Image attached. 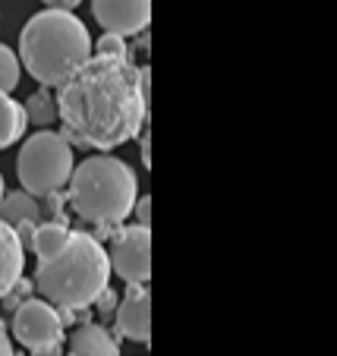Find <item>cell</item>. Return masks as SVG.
Segmentation results:
<instances>
[{
	"mask_svg": "<svg viewBox=\"0 0 337 356\" xmlns=\"http://www.w3.org/2000/svg\"><path fill=\"white\" fill-rule=\"evenodd\" d=\"M69 234H73V230L67 227V221H44V224H35V234H32L35 256H38L41 262L54 259L57 252H60V249L69 243Z\"/></svg>",
	"mask_w": 337,
	"mask_h": 356,
	"instance_id": "cell-13",
	"label": "cell"
},
{
	"mask_svg": "<svg viewBox=\"0 0 337 356\" xmlns=\"http://www.w3.org/2000/svg\"><path fill=\"white\" fill-rule=\"evenodd\" d=\"M133 211H135V224L149 227V221H151V199H149V195H139V199H135V205H133Z\"/></svg>",
	"mask_w": 337,
	"mask_h": 356,
	"instance_id": "cell-20",
	"label": "cell"
},
{
	"mask_svg": "<svg viewBox=\"0 0 337 356\" xmlns=\"http://www.w3.org/2000/svg\"><path fill=\"white\" fill-rule=\"evenodd\" d=\"M92 306H98V312L110 318V312L117 309V293H114V290H110V287H104L101 293L94 296V302H92Z\"/></svg>",
	"mask_w": 337,
	"mask_h": 356,
	"instance_id": "cell-19",
	"label": "cell"
},
{
	"mask_svg": "<svg viewBox=\"0 0 337 356\" xmlns=\"http://www.w3.org/2000/svg\"><path fill=\"white\" fill-rule=\"evenodd\" d=\"M73 168V145L67 142V136L54 133V129H38L35 136H28L16 158L19 186L35 199L60 193Z\"/></svg>",
	"mask_w": 337,
	"mask_h": 356,
	"instance_id": "cell-5",
	"label": "cell"
},
{
	"mask_svg": "<svg viewBox=\"0 0 337 356\" xmlns=\"http://www.w3.org/2000/svg\"><path fill=\"white\" fill-rule=\"evenodd\" d=\"M22 265H26V246L10 224L0 221V300L22 277Z\"/></svg>",
	"mask_w": 337,
	"mask_h": 356,
	"instance_id": "cell-10",
	"label": "cell"
},
{
	"mask_svg": "<svg viewBox=\"0 0 337 356\" xmlns=\"http://www.w3.org/2000/svg\"><path fill=\"white\" fill-rule=\"evenodd\" d=\"M26 127H28V120H26V111H22L19 101H13L10 95H0V152L10 148L13 142H19Z\"/></svg>",
	"mask_w": 337,
	"mask_h": 356,
	"instance_id": "cell-14",
	"label": "cell"
},
{
	"mask_svg": "<svg viewBox=\"0 0 337 356\" xmlns=\"http://www.w3.org/2000/svg\"><path fill=\"white\" fill-rule=\"evenodd\" d=\"M57 117L69 145L117 148L149 120V70L126 57L94 54L57 86Z\"/></svg>",
	"mask_w": 337,
	"mask_h": 356,
	"instance_id": "cell-1",
	"label": "cell"
},
{
	"mask_svg": "<svg viewBox=\"0 0 337 356\" xmlns=\"http://www.w3.org/2000/svg\"><path fill=\"white\" fill-rule=\"evenodd\" d=\"M92 47L101 57H126V41H123L120 35H110V32H104L101 38H98V44H92Z\"/></svg>",
	"mask_w": 337,
	"mask_h": 356,
	"instance_id": "cell-17",
	"label": "cell"
},
{
	"mask_svg": "<svg viewBox=\"0 0 337 356\" xmlns=\"http://www.w3.org/2000/svg\"><path fill=\"white\" fill-rule=\"evenodd\" d=\"M110 271L126 284H149L151 277V230L129 224L114 236L110 246Z\"/></svg>",
	"mask_w": 337,
	"mask_h": 356,
	"instance_id": "cell-7",
	"label": "cell"
},
{
	"mask_svg": "<svg viewBox=\"0 0 337 356\" xmlns=\"http://www.w3.org/2000/svg\"><path fill=\"white\" fill-rule=\"evenodd\" d=\"M44 209H41V215H47L51 221H63V195L60 193H51V195H44Z\"/></svg>",
	"mask_w": 337,
	"mask_h": 356,
	"instance_id": "cell-18",
	"label": "cell"
},
{
	"mask_svg": "<svg viewBox=\"0 0 337 356\" xmlns=\"http://www.w3.org/2000/svg\"><path fill=\"white\" fill-rule=\"evenodd\" d=\"M19 76H22V67H19L16 51H10L7 44H0V95L13 92L19 86Z\"/></svg>",
	"mask_w": 337,
	"mask_h": 356,
	"instance_id": "cell-16",
	"label": "cell"
},
{
	"mask_svg": "<svg viewBox=\"0 0 337 356\" xmlns=\"http://www.w3.org/2000/svg\"><path fill=\"white\" fill-rule=\"evenodd\" d=\"M16 57L38 86L57 88L92 57V35L73 10H41L22 26Z\"/></svg>",
	"mask_w": 337,
	"mask_h": 356,
	"instance_id": "cell-2",
	"label": "cell"
},
{
	"mask_svg": "<svg viewBox=\"0 0 337 356\" xmlns=\"http://www.w3.org/2000/svg\"><path fill=\"white\" fill-rule=\"evenodd\" d=\"M92 13L104 32L126 38L149 29L151 0H92Z\"/></svg>",
	"mask_w": 337,
	"mask_h": 356,
	"instance_id": "cell-8",
	"label": "cell"
},
{
	"mask_svg": "<svg viewBox=\"0 0 337 356\" xmlns=\"http://www.w3.org/2000/svg\"><path fill=\"white\" fill-rule=\"evenodd\" d=\"M117 331L135 343H149L151 337V293L145 284H129L126 296L114 309Z\"/></svg>",
	"mask_w": 337,
	"mask_h": 356,
	"instance_id": "cell-9",
	"label": "cell"
},
{
	"mask_svg": "<svg viewBox=\"0 0 337 356\" xmlns=\"http://www.w3.org/2000/svg\"><path fill=\"white\" fill-rule=\"evenodd\" d=\"M110 259L94 234H69L54 259L38 265L32 287L57 309H88L108 287Z\"/></svg>",
	"mask_w": 337,
	"mask_h": 356,
	"instance_id": "cell-3",
	"label": "cell"
},
{
	"mask_svg": "<svg viewBox=\"0 0 337 356\" xmlns=\"http://www.w3.org/2000/svg\"><path fill=\"white\" fill-rule=\"evenodd\" d=\"M0 221L10 224V227H16V224L22 221H32L38 224L41 221V205L35 195H28L26 189H16V193H3V199H0Z\"/></svg>",
	"mask_w": 337,
	"mask_h": 356,
	"instance_id": "cell-12",
	"label": "cell"
},
{
	"mask_svg": "<svg viewBox=\"0 0 337 356\" xmlns=\"http://www.w3.org/2000/svg\"><path fill=\"white\" fill-rule=\"evenodd\" d=\"M0 356H16L13 343H10V331H7V325L3 322H0Z\"/></svg>",
	"mask_w": 337,
	"mask_h": 356,
	"instance_id": "cell-21",
	"label": "cell"
},
{
	"mask_svg": "<svg viewBox=\"0 0 337 356\" xmlns=\"http://www.w3.org/2000/svg\"><path fill=\"white\" fill-rule=\"evenodd\" d=\"M63 318L60 309L47 300H22L13 309V337L35 356H54L63 343Z\"/></svg>",
	"mask_w": 337,
	"mask_h": 356,
	"instance_id": "cell-6",
	"label": "cell"
},
{
	"mask_svg": "<svg viewBox=\"0 0 337 356\" xmlns=\"http://www.w3.org/2000/svg\"><path fill=\"white\" fill-rule=\"evenodd\" d=\"M47 10H73V7H79L82 0H41Z\"/></svg>",
	"mask_w": 337,
	"mask_h": 356,
	"instance_id": "cell-22",
	"label": "cell"
},
{
	"mask_svg": "<svg viewBox=\"0 0 337 356\" xmlns=\"http://www.w3.org/2000/svg\"><path fill=\"white\" fill-rule=\"evenodd\" d=\"M69 356H120V343L101 325H79L69 337Z\"/></svg>",
	"mask_w": 337,
	"mask_h": 356,
	"instance_id": "cell-11",
	"label": "cell"
},
{
	"mask_svg": "<svg viewBox=\"0 0 337 356\" xmlns=\"http://www.w3.org/2000/svg\"><path fill=\"white\" fill-rule=\"evenodd\" d=\"M67 186L73 211L94 227H117L133 215V205L139 199L135 170L114 155H94L76 164Z\"/></svg>",
	"mask_w": 337,
	"mask_h": 356,
	"instance_id": "cell-4",
	"label": "cell"
},
{
	"mask_svg": "<svg viewBox=\"0 0 337 356\" xmlns=\"http://www.w3.org/2000/svg\"><path fill=\"white\" fill-rule=\"evenodd\" d=\"M3 193H7V189H3V174H0V199H3Z\"/></svg>",
	"mask_w": 337,
	"mask_h": 356,
	"instance_id": "cell-23",
	"label": "cell"
},
{
	"mask_svg": "<svg viewBox=\"0 0 337 356\" xmlns=\"http://www.w3.org/2000/svg\"><path fill=\"white\" fill-rule=\"evenodd\" d=\"M22 111H26V120L35 123V127H47V123L57 120V104H54V98H51V92H47V88L35 92L32 98L22 104Z\"/></svg>",
	"mask_w": 337,
	"mask_h": 356,
	"instance_id": "cell-15",
	"label": "cell"
}]
</instances>
